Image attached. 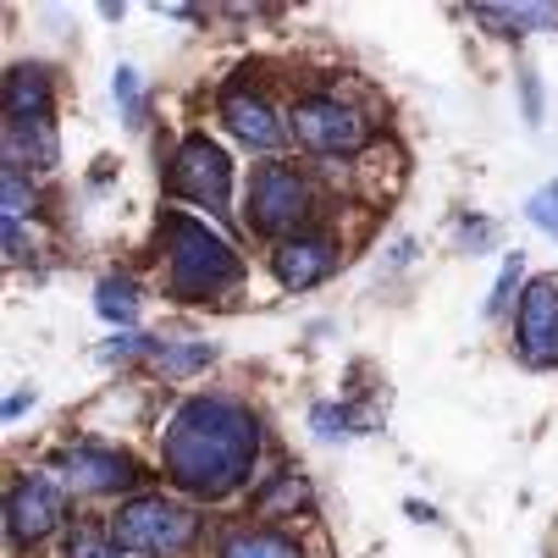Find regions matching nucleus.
<instances>
[{"label":"nucleus","mask_w":558,"mask_h":558,"mask_svg":"<svg viewBox=\"0 0 558 558\" xmlns=\"http://www.w3.org/2000/svg\"><path fill=\"white\" fill-rule=\"evenodd\" d=\"M293 133H299V144H310V149H322V155H338V149H360L365 144V117L360 111H349V106H338V100H299L293 106Z\"/></svg>","instance_id":"nucleus-7"},{"label":"nucleus","mask_w":558,"mask_h":558,"mask_svg":"<svg viewBox=\"0 0 558 558\" xmlns=\"http://www.w3.org/2000/svg\"><path fill=\"white\" fill-rule=\"evenodd\" d=\"M332 266H338V250L327 238H288L277 250V282L282 288H315Z\"/></svg>","instance_id":"nucleus-10"},{"label":"nucleus","mask_w":558,"mask_h":558,"mask_svg":"<svg viewBox=\"0 0 558 558\" xmlns=\"http://www.w3.org/2000/svg\"><path fill=\"white\" fill-rule=\"evenodd\" d=\"M482 23H509V28H542V23H558V7H475Z\"/></svg>","instance_id":"nucleus-15"},{"label":"nucleus","mask_w":558,"mask_h":558,"mask_svg":"<svg viewBox=\"0 0 558 558\" xmlns=\"http://www.w3.org/2000/svg\"><path fill=\"white\" fill-rule=\"evenodd\" d=\"M310 183L293 172V167H282V161H266L260 172H255V183H250V221L260 227V232H293V227H304L310 221Z\"/></svg>","instance_id":"nucleus-4"},{"label":"nucleus","mask_w":558,"mask_h":558,"mask_svg":"<svg viewBox=\"0 0 558 558\" xmlns=\"http://www.w3.org/2000/svg\"><path fill=\"white\" fill-rule=\"evenodd\" d=\"M172 194L205 205V210H227V194H232V161L221 155V144H210L205 133L183 138L178 144V161H172Z\"/></svg>","instance_id":"nucleus-5"},{"label":"nucleus","mask_w":558,"mask_h":558,"mask_svg":"<svg viewBox=\"0 0 558 558\" xmlns=\"http://www.w3.org/2000/svg\"><path fill=\"white\" fill-rule=\"evenodd\" d=\"M149 360H155V365H167V371H194V365L210 360V349H161V343H155Z\"/></svg>","instance_id":"nucleus-18"},{"label":"nucleus","mask_w":558,"mask_h":558,"mask_svg":"<svg viewBox=\"0 0 558 558\" xmlns=\"http://www.w3.org/2000/svg\"><path fill=\"white\" fill-rule=\"evenodd\" d=\"M122 547H106L95 531H72L66 536V558H117Z\"/></svg>","instance_id":"nucleus-17"},{"label":"nucleus","mask_w":558,"mask_h":558,"mask_svg":"<svg viewBox=\"0 0 558 558\" xmlns=\"http://www.w3.org/2000/svg\"><path fill=\"white\" fill-rule=\"evenodd\" d=\"M221 117H227V128H232L238 138L255 144V149H271V144L282 138V122H277V111H271L260 95L227 89V95H221Z\"/></svg>","instance_id":"nucleus-11"},{"label":"nucleus","mask_w":558,"mask_h":558,"mask_svg":"<svg viewBox=\"0 0 558 558\" xmlns=\"http://www.w3.org/2000/svg\"><path fill=\"white\" fill-rule=\"evenodd\" d=\"M514 343H520V360L525 365H536V371L558 365V277H536L525 288Z\"/></svg>","instance_id":"nucleus-6"},{"label":"nucleus","mask_w":558,"mask_h":558,"mask_svg":"<svg viewBox=\"0 0 558 558\" xmlns=\"http://www.w3.org/2000/svg\"><path fill=\"white\" fill-rule=\"evenodd\" d=\"M56 464H61L72 493H122V487L138 482V464L128 453H117V448H72Z\"/></svg>","instance_id":"nucleus-8"},{"label":"nucleus","mask_w":558,"mask_h":558,"mask_svg":"<svg viewBox=\"0 0 558 558\" xmlns=\"http://www.w3.org/2000/svg\"><path fill=\"white\" fill-rule=\"evenodd\" d=\"M28 199H34V194L23 189V172H17V167H7V221H17Z\"/></svg>","instance_id":"nucleus-19"},{"label":"nucleus","mask_w":558,"mask_h":558,"mask_svg":"<svg viewBox=\"0 0 558 558\" xmlns=\"http://www.w3.org/2000/svg\"><path fill=\"white\" fill-rule=\"evenodd\" d=\"M260 459V421L232 398H189L167 432V475L189 498H227Z\"/></svg>","instance_id":"nucleus-1"},{"label":"nucleus","mask_w":558,"mask_h":558,"mask_svg":"<svg viewBox=\"0 0 558 558\" xmlns=\"http://www.w3.org/2000/svg\"><path fill=\"white\" fill-rule=\"evenodd\" d=\"M7 117L12 128H45L50 117V72L45 66H12L7 72Z\"/></svg>","instance_id":"nucleus-12"},{"label":"nucleus","mask_w":558,"mask_h":558,"mask_svg":"<svg viewBox=\"0 0 558 558\" xmlns=\"http://www.w3.org/2000/svg\"><path fill=\"white\" fill-rule=\"evenodd\" d=\"M194 542V514L172 498H133L117 520H111V547L122 553H183Z\"/></svg>","instance_id":"nucleus-3"},{"label":"nucleus","mask_w":558,"mask_h":558,"mask_svg":"<svg viewBox=\"0 0 558 558\" xmlns=\"http://www.w3.org/2000/svg\"><path fill=\"white\" fill-rule=\"evenodd\" d=\"M525 216H531L542 232H553V238H558V183L536 189V194H531V205H525Z\"/></svg>","instance_id":"nucleus-16"},{"label":"nucleus","mask_w":558,"mask_h":558,"mask_svg":"<svg viewBox=\"0 0 558 558\" xmlns=\"http://www.w3.org/2000/svg\"><path fill=\"white\" fill-rule=\"evenodd\" d=\"M117 100H122L128 111H138V84H133V72H128V66L117 72Z\"/></svg>","instance_id":"nucleus-21"},{"label":"nucleus","mask_w":558,"mask_h":558,"mask_svg":"<svg viewBox=\"0 0 558 558\" xmlns=\"http://www.w3.org/2000/svg\"><path fill=\"white\" fill-rule=\"evenodd\" d=\"M221 558H299V547L277 531H232L221 542Z\"/></svg>","instance_id":"nucleus-13"},{"label":"nucleus","mask_w":558,"mask_h":558,"mask_svg":"<svg viewBox=\"0 0 558 558\" xmlns=\"http://www.w3.org/2000/svg\"><path fill=\"white\" fill-rule=\"evenodd\" d=\"M161 238H167V282L178 299H205L244 277L238 255L227 250V238H216L194 216H161Z\"/></svg>","instance_id":"nucleus-2"},{"label":"nucleus","mask_w":558,"mask_h":558,"mask_svg":"<svg viewBox=\"0 0 558 558\" xmlns=\"http://www.w3.org/2000/svg\"><path fill=\"white\" fill-rule=\"evenodd\" d=\"M514 282H520V255H514V260L504 266V277H498V293L487 299V310H493V315H498V310L509 304V293H514Z\"/></svg>","instance_id":"nucleus-20"},{"label":"nucleus","mask_w":558,"mask_h":558,"mask_svg":"<svg viewBox=\"0 0 558 558\" xmlns=\"http://www.w3.org/2000/svg\"><path fill=\"white\" fill-rule=\"evenodd\" d=\"M95 310L106 315V322H133V315H138V293H133V282L106 277L100 293H95Z\"/></svg>","instance_id":"nucleus-14"},{"label":"nucleus","mask_w":558,"mask_h":558,"mask_svg":"<svg viewBox=\"0 0 558 558\" xmlns=\"http://www.w3.org/2000/svg\"><path fill=\"white\" fill-rule=\"evenodd\" d=\"M56 525H61V493L50 482H17L12 498H7V531H12V542L17 547H34Z\"/></svg>","instance_id":"nucleus-9"}]
</instances>
